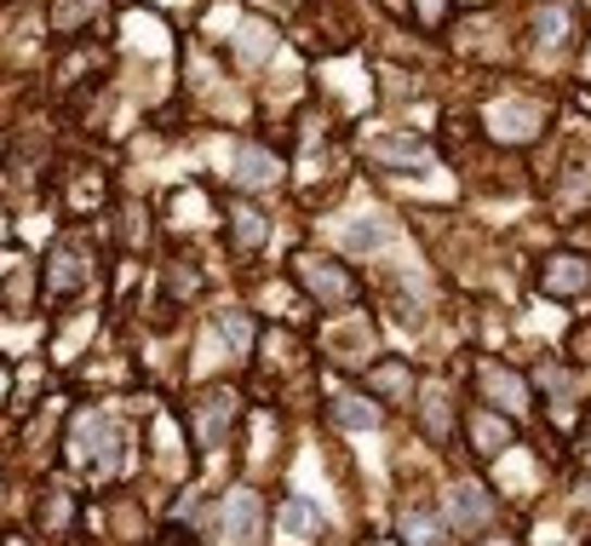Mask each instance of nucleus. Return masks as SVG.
Instances as JSON below:
<instances>
[{"mask_svg":"<svg viewBox=\"0 0 591 546\" xmlns=\"http://www.w3.org/2000/svg\"><path fill=\"white\" fill-rule=\"evenodd\" d=\"M133 449V437L115 426L110 414H80L75 426H70V460L80 472H115V467H127V455Z\"/></svg>","mask_w":591,"mask_h":546,"instance_id":"f257e3e1","label":"nucleus"},{"mask_svg":"<svg viewBox=\"0 0 591 546\" xmlns=\"http://www.w3.org/2000/svg\"><path fill=\"white\" fill-rule=\"evenodd\" d=\"M92 282V248L80 236H58L52 253H47V294L52 299H70Z\"/></svg>","mask_w":591,"mask_h":546,"instance_id":"f03ea898","label":"nucleus"},{"mask_svg":"<svg viewBox=\"0 0 591 546\" xmlns=\"http://www.w3.org/2000/svg\"><path fill=\"white\" fill-rule=\"evenodd\" d=\"M545 127V110L528 104V98H500V104H488V133L500 138V145H528V138H540Z\"/></svg>","mask_w":591,"mask_h":546,"instance_id":"7ed1b4c3","label":"nucleus"},{"mask_svg":"<svg viewBox=\"0 0 591 546\" xmlns=\"http://www.w3.org/2000/svg\"><path fill=\"white\" fill-rule=\"evenodd\" d=\"M293 271H299L304 288H311L316 299H328V306H344V299L356 294L351 271H339L334 259H322V253H299V259H293Z\"/></svg>","mask_w":591,"mask_h":546,"instance_id":"20e7f679","label":"nucleus"},{"mask_svg":"<svg viewBox=\"0 0 591 546\" xmlns=\"http://www.w3.org/2000/svg\"><path fill=\"white\" fill-rule=\"evenodd\" d=\"M339 241H344V253H385V248H397V225L385 213H356L351 225H339Z\"/></svg>","mask_w":591,"mask_h":546,"instance_id":"39448f33","label":"nucleus"},{"mask_svg":"<svg viewBox=\"0 0 591 546\" xmlns=\"http://www.w3.org/2000/svg\"><path fill=\"white\" fill-rule=\"evenodd\" d=\"M494 518V495L477 489V483H454L448 489V523L454 530H482V523Z\"/></svg>","mask_w":591,"mask_h":546,"instance_id":"423d86ee","label":"nucleus"},{"mask_svg":"<svg viewBox=\"0 0 591 546\" xmlns=\"http://www.w3.org/2000/svg\"><path fill=\"white\" fill-rule=\"evenodd\" d=\"M540 288L545 294H586L591 288V265L580 253H552L540 265Z\"/></svg>","mask_w":591,"mask_h":546,"instance_id":"0eeeda50","label":"nucleus"},{"mask_svg":"<svg viewBox=\"0 0 591 546\" xmlns=\"http://www.w3.org/2000/svg\"><path fill=\"white\" fill-rule=\"evenodd\" d=\"M230 420H236V397L230 392H208L196 402V432H201V449H218L224 432H230Z\"/></svg>","mask_w":591,"mask_h":546,"instance_id":"6e6552de","label":"nucleus"},{"mask_svg":"<svg viewBox=\"0 0 591 546\" xmlns=\"http://www.w3.org/2000/svg\"><path fill=\"white\" fill-rule=\"evenodd\" d=\"M276 530H281V541H288V546H311V541L322 535V512H316L304 495H293V500H281Z\"/></svg>","mask_w":591,"mask_h":546,"instance_id":"1a4fd4ad","label":"nucleus"},{"mask_svg":"<svg viewBox=\"0 0 591 546\" xmlns=\"http://www.w3.org/2000/svg\"><path fill=\"white\" fill-rule=\"evenodd\" d=\"M218 530L230 535L236 546H248L259 535V500L248 489H236V495H224V507H218Z\"/></svg>","mask_w":591,"mask_h":546,"instance_id":"9d476101","label":"nucleus"},{"mask_svg":"<svg viewBox=\"0 0 591 546\" xmlns=\"http://www.w3.org/2000/svg\"><path fill=\"white\" fill-rule=\"evenodd\" d=\"M379 161H391V167H431V150H425V138H414V133H379L374 145H368Z\"/></svg>","mask_w":591,"mask_h":546,"instance_id":"9b49d317","label":"nucleus"},{"mask_svg":"<svg viewBox=\"0 0 591 546\" xmlns=\"http://www.w3.org/2000/svg\"><path fill=\"white\" fill-rule=\"evenodd\" d=\"M276 173H281V161H276L271 150H259V145H241V150H236V185H241V190L276 185Z\"/></svg>","mask_w":591,"mask_h":546,"instance_id":"f8f14e48","label":"nucleus"},{"mask_svg":"<svg viewBox=\"0 0 591 546\" xmlns=\"http://www.w3.org/2000/svg\"><path fill=\"white\" fill-rule=\"evenodd\" d=\"M482 392L494 397L505 414H523V409H528V386H523L512 369H494V362H488V369H482Z\"/></svg>","mask_w":591,"mask_h":546,"instance_id":"ddd939ff","label":"nucleus"},{"mask_svg":"<svg viewBox=\"0 0 591 546\" xmlns=\"http://www.w3.org/2000/svg\"><path fill=\"white\" fill-rule=\"evenodd\" d=\"M236 52L248 58V64H264V58L276 52V29L264 24V17H248V24H236Z\"/></svg>","mask_w":591,"mask_h":546,"instance_id":"4468645a","label":"nucleus"},{"mask_svg":"<svg viewBox=\"0 0 591 546\" xmlns=\"http://www.w3.org/2000/svg\"><path fill=\"white\" fill-rule=\"evenodd\" d=\"M368 386H374L379 397L407 402V397H414V374H407V362H379V369L368 374Z\"/></svg>","mask_w":591,"mask_h":546,"instance_id":"2eb2a0df","label":"nucleus"},{"mask_svg":"<svg viewBox=\"0 0 591 546\" xmlns=\"http://www.w3.org/2000/svg\"><path fill=\"white\" fill-rule=\"evenodd\" d=\"M471 443H477V455H505L512 449V426L494 414H471Z\"/></svg>","mask_w":591,"mask_h":546,"instance_id":"dca6fc26","label":"nucleus"},{"mask_svg":"<svg viewBox=\"0 0 591 546\" xmlns=\"http://www.w3.org/2000/svg\"><path fill=\"white\" fill-rule=\"evenodd\" d=\"M535 40H540V52H563V40H568V7H540Z\"/></svg>","mask_w":591,"mask_h":546,"instance_id":"f3484780","label":"nucleus"},{"mask_svg":"<svg viewBox=\"0 0 591 546\" xmlns=\"http://www.w3.org/2000/svg\"><path fill=\"white\" fill-rule=\"evenodd\" d=\"M98 7H104V0H52V29L75 35L80 24H92V17H98Z\"/></svg>","mask_w":591,"mask_h":546,"instance_id":"a211bd4d","label":"nucleus"},{"mask_svg":"<svg viewBox=\"0 0 591 546\" xmlns=\"http://www.w3.org/2000/svg\"><path fill=\"white\" fill-rule=\"evenodd\" d=\"M334 420H339L344 432H374L379 426V409H374V402H362V397H339L334 402Z\"/></svg>","mask_w":591,"mask_h":546,"instance_id":"6ab92c4d","label":"nucleus"},{"mask_svg":"<svg viewBox=\"0 0 591 546\" xmlns=\"http://www.w3.org/2000/svg\"><path fill=\"white\" fill-rule=\"evenodd\" d=\"M127 35H133V47H144V52H167L173 47V40L161 35L155 17H127Z\"/></svg>","mask_w":591,"mask_h":546,"instance_id":"aec40b11","label":"nucleus"},{"mask_svg":"<svg viewBox=\"0 0 591 546\" xmlns=\"http://www.w3.org/2000/svg\"><path fill=\"white\" fill-rule=\"evenodd\" d=\"M218 334L230 339V351H248V346H253V317H241V311H224V317H218Z\"/></svg>","mask_w":591,"mask_h":546,"instance_id":"412c9836","label":"nucleus"},{"mask_svg":"<svg viewBox=\"0 0 591 546\" xmlns=\"http://www.w3.org/2000/svg\"><path fill=\"white\" fill-rule=\"evenodd\" d=\"M328 80H334V87H339L344 98H351V104H368V80H362V70L334 64V70H328Z\"/></svg>","mask_w":591,"mask_h":546,"instance_id":"4be33fe9","label":"nucleus"},{"mask_svg":"<svg viewBox=\"0 0 591 546\" xmlns=\"http://www.w3.org/2000/svg\"><path fill=\"white\" fill-rule=\"evenodd\" d=\"M230 219H236V241H241V248H259V241H264V231H271V225H264V219H259L253 208H236Z\"/></svg>","mask_w":591,"mask_h":546,"instance_id":"5701e85b","label":"nucleus"},{"mask_svg":"<svg viewBox=\"0 0 591 546\" xmlns=\"http://www.w3.org/2000/svg\"><path fill=\"white\" fill-rule=\"evenodd\" d=\"M402 535L414 541V546H442V541H437V523L419 518V512H402Z\"/></svg>","mask_w":591,"mask_h":546,"instance_id":"b1692460","label":"nucleus"},{"mask_svg":"<svg viewBox=\"0 0 591 546\" xmlns=\"http://www.w3.org/2000/svg\"><path fill=\"white\" fill-rule=\"evenodd\" d=\"M161 460H167V472H178V467H185V455H178V426H173V420H161Z\"/></svg>","mask_w":591,"mask_h":546,"instance_id":"393cba45","label":"nucleus"},{"mask_svg":"<svg viewBox=\"0 0 591 546\" xmlns=\"http://www.w3.org/2000/svg\"><path fill=\"white\" fill-rule=\"evenodd\" d=\"M236 24H241V17H236L230 7H213V12H208V35H218V29H236Z\"/></svg>","mask_w":591,"mask_h":546,"instance_id":"a878e982","label":"nucleus"},{"mask_svg":"<svg viewBox=\"0 0 591 546\" xmlns=\"http://www.w3.org/2000/svg\"><path fill=\"white\" fill-rule=\"evenodd\" d=\"M414 7H419V24H442L448 0H414Z\"/></svg>","mask_w":591,"mask_h":546,"instance_id":"bb28decb","label":"nucleus"},{"mask_svg":"<svg viewBox=\"0 0 591 546\" xmlns=\"http://www.w3.org/2000/svg\"><path fill=\"white\" fill-rule=\"evenodd\" d=\"M178 213H185V219H178V225H196V219H201V196H178Z\"/></svg>","mask_w":591,"mask_h":546,"instance_id":"cd10ccee","label":"nucleus"},{"mask_svg":"<svg viewBox=\"0 0 591 546\" xmlns=\"http://www.w3.org/2000/svg\"><path fill=\"white\" fill-rule=\"evenodd\" d=\"M580 443H586V460H591V414H586V432H580Z\"/></svg>","mask_w":591,"mask_h":546,"instance_id":"c85d7f7f","label":"nucleus"},{"mask_svg":"<svg viewBox=\"0 0 591 546\" xmlns=\"http://www.w3.org/2000/svg\"><path fill=\"white\" fill-rule=\"evenodd\" d=\"M586 70H591V52H586Z\"/></svg>","mask_w":591,"mask_h":546,"instance_id":"c756f323","label":"nucleus"},{"mask_svg":"<svg viewBox=\"0 0 591 546\" xmlns=\"http://www.w3.org/2000/svg\"><path fill=\"white\" fill-rule=\"evenodd\" d=\"M494 546H505V541H494Z\"/></svg>","mask_w":591,"mask_h":546,"instance_id":"7c9ffc66","label":"nucleus"},{"mask_svg":"<svg viewBox=\"0 0 591 546\" xmlns=\"http://www.w3.org/2000/svg\"><path fill=\"white\" fill-rule=\"evenodd\" d=\"M173 7H178V0H173Z\"/></svg>","mask_w":591,"mask_h":546,"instance_id":"2f4dec72","label":"nucleus"},{"mask_svg":"<svg viewBox=\"0 0 591 546\" xmlns=\"http://www.w3.org/2000/svg\"><path fill=\"white\" fill-rule=\"evenodd\" d=\"M178 546H185V541H178Z\"/></svg>","mask_w":591,"mask_h":546,"instance_id":"473e14b6","label":"nucleus"}]
</instances>
